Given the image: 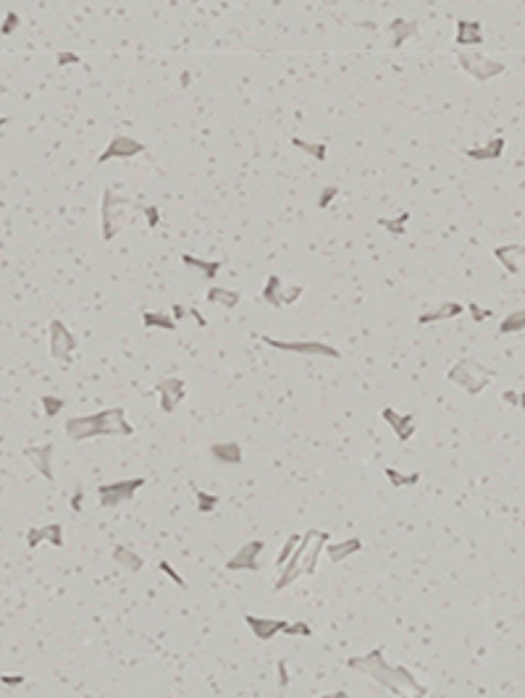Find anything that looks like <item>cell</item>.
<instances>
[{"instance_id":"cell-1","label":"cell","mask_w":525,"mask_h":698,"mask_svg":"<svg viewBox=\"0 0 525 698\" xmlns=\"http://www.w3.org/2000/svg\"><path fill=\"white\" fill-rule=\"evenodd\" d=\"M347 667L355 669V672H362L368 675L371 680L386 688L389 693H394L397 698H425L428 696V685H423L402 664H389L384 659V649H373L362 656H352L347 659Z\"/></svg>"},{"instance_id":"cell-2","label":"cell","mask_w":525,"mask_h":698,"mask_svg":"<svg viewBox=\"0 0 525 698\" xmlns=\"http://www.w3.org/2000/svg\"><path fill=\"white\" fill-rule=\"evenodd\" d=\"M63 431L71 441H87V439H97V436H132L135 428L129 426L124 407H110V410H100L95 415L69 417Z\"/></svg>"},{"instance_id":"cell-3","label":"cell","mask_w":525,"mask_h":698,"mask_svg":"<svg viewBox=\"0 0 525 698\" xmlns=\"http://www.w3.org/2000/svg\"><path fill=\"white\" fill-rule=\"evenodd\" d=\"M326 544H329V531H315V528L313 531H307V533L300 538L297 549L292 551V557L284 562L281 575L273 583V588H276V591H284V588H289V585L297 578H302V575H315L318 559H320V554L326 549Z\"/></svg>"},{"instance_id":"cell-4","label":"cell","mask_w":525,"mask_h":698,"mask_svg":"<svg viewBox=\"0 0 525 698\" xmlns=\"http://www.w3.org/2000/svg\"><path fill=\"white\" fill-rule=\"evenodd\" d=\"M491 378H494V371H489V368H483L478 360H460L457 365H452L450 371H447V381L454 384V386L465 388L467 394H473V397H478L483 388L491 384Z\"/></svg>"},{"instance_id":"cell-5","label":"cell","mask_w":525,"mask_h":698,"mask_svg":"<svg viewBox=\"0 0 525 698\" xmlns=\"http://www.w3.org/2000/svg\"><path fill=\"white\" fill-rule=\"evenodd\" d=\"M132 202L126 197H121L119 192H113L110 187L103 192V208H100V216H103V239L110 242V239L119 234L126 223V208Z\"/></svg>"},{"instance_id":"cell-6","label":"cell","mask_w":525,"mask_h":698,"mask_svg":"<svg viewBox=\"0 0 525 698\" xmlns=\"http://www.w3.org/2000/svg\"><path fill=\"white\" fill-rule=\"evenodd\" d=\"M457 60H460V66L465 69L467 74L473 76V79H478V82H489L494 76L504 74V69H507L502 60L489 58V56H483L478 50H460Z\"/></svg>"},{"instance_id":"cell-7","label":"cell","mask_w":525,"mask_h":698,"mask_svg":"<svg viewBox=\"0 0 525 698\" xmlns=\"http://www.w3.org/2000/svg\"><path fill=\"white\" fill-rule=\"evenodd\" d=\"M145 486V478H129V480H116V483H103L97 486V499L103 509H113L126 502H132L137 491Z\"/></svg>"},{"instance_id":"cell-8","label":"cell","mask_w":525,"mask_h":698,"mask_svg":"<svg viewBox=\"0 0 525 698\" xmlns=\"http://www.w3.org/2000/svg\"><path fill=\"white\" fill-rule=\"evenodd\" d=\"M260 342L273 347V349H281V352H292V355L331 357V360L342 357V352L336 347H331L326 342H281V339H273V336H260Z\"/></svg>"},{"instance_id":"cell-9","label":"cell","mask_w":525,"mask_h":698,"mask_svg":"<svg viewBox=\"0 0 525 698\" xmlns=\"http://www.w3.org/2000/svg\"><path fill=\"white\" fill-rule=\"evenodd\" d=\"M302 292H305V286H300V283L286 286V283L281 281V276H268L260 299H263L266 305H270V307H286V305H294V302L302 297Z\"/></svg>"},{"instance_id":"cell-10","label":"cell","mask_w":525,"mask_h":698,"mask_svg":"<svg viewBox=\"0 0 525 698\" xmlns=\"http://www.w3.org/2000/svg\"><path fill=\"white\" fill-rule=\"evenodd\" d=\"M50 357L53 360H58V362H71V357L76 352V336L69 331V326L63 323V321H53L50 323Z\"/></svg>"},{"instance_id":"cell-11","label":"cell","mask_w":525,"mask_h":698,"mask_svg":"<svg viewBox=\"0 0 525 698\" xmlns=\"http://www.w3.org/2000/svg\"><path fill=\"white\" fill-rule=\"evenodd\" d=\"M139 152H145V145H142L139 139L126 137V134H116V137L108 142V148L100 152L97 165H105L108 161H129V158H135Z\"/></svg>"},{"instance_id":"cell-12","label":"cell","mask_w":525,"mask_h":698,"mask_svg":"<svg viewBox=\"0 0 525 698\" xmlns=\"http://www.w3.org/2000/svg\"><path fill=\"white\" fill-rule=\"evenodd\" d=\"M266 551V544L263 541H247L229 562H226V570L229 572H257L260 570V554Z\"/></svg>"},{"instance_id":"cell-13","label":"cell","mask_w":525,"mask_h":698,"mask_svg":"<svg viewBox=\"0 0 525 698\" xmlns=\"http://www.w3.org/2000/svg\"><path fill=\"white\" fill-rule=\"evenodd\" d=\"M155 397H158V404L163 412H174L179 407L184 397H187V384L181 378H163L158 386H155Z\"/></svg>"},{"instance_id":"cell-14","label":"cell","mask_w":525,"mask_h":698,"mask_svg":"<svg viewBox=\"0 0 525 698\" xmlns=\"http://www.w3.org/2000/svg\"><path fill=\"white\" fill-rule=\"evenodd\" d=\"M53 454H56V446L53 444L27 446V449H24V457L32 460V465L40 470V476L47 478V480H56V473H53Z\"/></svg>"},{"instance_id":"cell-15","label":"cell","mask_w":525,"mask_h":698,"mask_svg":"<svg viewBox=\"0 0 525 698\" xmlns=\"http://www.w3.org/2000/svg\"><path fill=\"white\" fill-rule=\"evenodd\" d=\"M53 544L56 549L63 546V525L60 522H50V525H43V528H32L27 531V546L32 551L37 549L40 544Z\"/></svg>"},{"instance_id":"cell-16","label":"cell","mask_w":525,"mask_h":698,"mask_svg":"<svg viewBox=\"0 0 525 698\" xmlns=\"http://www.w3.org/2000/svg\"><path fill=\"white\" fill-rule=\"evenodd\" d=\"M494 257L504 266L507 273L512 276H520L525 266V247L523 244H504V247H496Z\"/></svg>"},{"instance_id":"cell-17","label":"cell","mask_w":525,"mask_h":698,"mask_svg":"<svg viewBox=\"0 0 525 698\" xmlns=\"http://www.w3.org/2000/svg\"><path fill=\"white\" fill-rule=\"evenodd\" d=\"M381 417L389 423V428L397 433L399 441H410V439L415 436V420H412V415H399L397 410L384 407V410H381Z\"/></svg>"},{"instance_id":"cell-18","label":"cell","mask_w":525,"mask_h":698,"mask_svg":"<svg viewBox=\"0 0 525 698\" xmlns=\"http://www.w3.org/2000/svg\"><path fill=\"white\" fill-rule=\"evenodd\" d=\"M244 623L253 630V636L260 640H270L276 638L284 627V620H270V617H255V614H244Z\"/></svg>"},{"instance_id":"cell-19","label":"cell","mask_w":525,"mask_h":698,"mask_svg":"<svg viewBox=\"0 0 525 698\" xmlns=\"http://www.w3.org/2000/svg\"><path fill=\"white\" fill-rule=\"evenodd\" d=\"M386 32H389L391 37V47H402L410 37L418 34V21H412V19H394V21L386 24Z\"/></svg>"},{"instance_id":"cell-20","label":"cell","mask_w":525,"mask_h":698,"mask_svg":"<svg viewBox=\"0 0 525 698\" xmlns=\"http://www.w3.org/2000/svg\"><path fill=\"white\" fill-rule=\"evenodd\" d=\"M463 310H465V307H463L460 302H441L434 310L423 312L418 318V323L420 326H428V323H439V321H452V318H457Z\"/></svg>"},{"instance_id":"cell-21","label":"cell","mask_w":525,"mask_h":698,"mask_svg":"<svg viewBox=\"0 0 525 698\" xmlns=\"http://www.w3.org/2000/svg\"><path fill=\"white\" fill-rule=\"evenodd\" d=\"M110 557H113V562H116L121 570H126V572H142V567H145V559H142L135 549L124 546V544H119L116 549L110 551Z\"/></svg>"},{"instance_id":"cell-22","label":"cell","mask_w":525,"mask_h":698,"mask_svg":"<svg viewBox=\"0 0 525 698\" xmlns=\"http://www.w3.org/2000/svg\"><path fill=\"white\" fill-rule=\"evenodd\" d=\"M454 43L460 45V47H470V45L483 43V32H480L478 21L460 19V21H457V37H454Z\"/></svg>"},{"instance_id":"cell-23","label":"cell","mask_w":525,"mask_h":698,"mask_svg":"<svg viewBox=\"0 0 525 698\" xmlns=\"http://www.w3.org/2000/svg\"><path fill=\"white\" fill-rule=\"evenodd\" d=\"M323 551H326V557H329L331 562L336 565V562H345L347 557L362 551V541L360 538H347V541H339V544H326Z\"/></svg>"},{"instance_id":"cell-24","label":"cell","mask_w":525,"mask_h":698,"mask_svg":"<svg viewBox=\"0 0 525 698\" xmlns=\"http://www.w3.org/2000/svg\"><path fill=\"white\" fill-rule=\"evenodd\" d=\"M210 454L213 460L224 462V465H242L244 454H242V446L237 441H226V444H213L210 446Z\"/></svg>"},{"instance_id":"cell-25","label":"cell","mask_w":525,"mask_h":698,"mask_svg":"<svg viewBox=\"0 0 525 698\" xmlns=\"http://www.w3.org/2000/svg\"><path fill=\"white\" fill-rule=\"evenodd\" d=\"M502 152H504V139L502 137H496L491 142H486L483 148H470L465 150L467 158H473V161H480V163H486V161H496V158H502Z\"/></svg>"},{"instance_id":"cell-26","label":"cell","mask_w":525,"mask_h":698,"mask_svg":"<svg viewBox=\"0 0 525 698\" xmlns=\"http://www.w3.org/2000/svg\"><path fill=\"white\" fill-rule=\"evenodd\" d=\"M208 302L213 305H221L226 310H234L237 305L242 302V294L240 292H234V289H224V286H213L208 289Z\"/></svg>"},{"instance_id":"cell-27","label":"cell","mask_w":525,"mask_h":698,"mask_svg":"<svg viewBox=\"0 0 525 698\" xmlns=\"http://www.w3.org/2000/svg\"><path fill=\"white\" fill-rule=\"evenodd\" d=\"M181 263H184L187 268L200 270L205 279H215V276H218V270H221V263H218V260H202V257H192V255H184V257H181Z\"/></svg>"},{"instance_id":"cell-28","label":"cell","mask_w":525,"mask_h":698,"mask_svg":"<svg viewBox=\"0 0 525 698\" xmlns=\"http://www.w3.org/2000/svg\"><path fill=\"white\" fill-rule=\"evenodd\" d=\"M384 476H386V480L391 483V489L415 486V483L420 480V473H402V470H397V467H386V470H384Z\"/></svg>"},{"instance_id":"cell-29","label":"cell","mask_w":525,"mask_h":698,"mask_svg":"<svg viewBox=\"0 0 525 698\" xmlns=\"http://www.w3.org/2000/svg\"><path fill=\"white\" fill-rule=\"evenodd\" d=\"M142 323H145V328H163V331H174V328H176V321H174L171 315H165V312H152V310L142 312Z\"/></svg>"},{"instance_id":"cell-30","label":"cell","mask_w":525,"mask_h":698,"mask_svg":"<svg viewBox=\"0 0 525 698\" xmlns=\"http://www.w3.org/2000/svg\"><path fill=\"white\" fill-rule=\"evenodd\" d=\"M292 145L302 152H307L315 161H326V155H329V148L320 145V142H307V139H300V137H292Z\"/></svg>"},{"instance_id":"cell-31","label":"cell","mask_w":525,"mask_h":698,"mask_svg":"<svg viewBox=\"0 0 525 698\" xmlns=\"http://www.w3.org/2000/svg\"><path fill=\"white\" fill-rule=\"evenodd\" d=\"M525 328V312L523 310H515L510 312L504 321H502V326H499V334L502 336H507V334H523Z\"/></svg>"},{"instance_id":"cell-32","label":"cell","mask_w":525,"mask_h":698,"mask_svg":"<svg viewBox=\"0 0 525 698\" xmlns=\"http://www.w3.org/2000/svg\"><path fill=\"white\" fill-rule=\"evenodd\" d=\"M407 221H410V213H402L399 218H378V226H384V229L391 231L394 237H402V234H405Z\"/></svg>"},{"instance_id":"cell-33","label":"cell","mask_w":525,"mask_h":698,"mask_svg":"<svg viewBox=\"0 0 525 698\" xmlns=\"http://www.w3.org/2000/svg\"><path fill=\"white\" fill-rule=\"evenodd\" d=\"M195 493H197V509L205 512V515L221 504V496H215V493H208V491H200V489H197Z\"/></svg>"},{"instance_id":"cell-34","label":"cell","mask_w":525,"mask_h":698,"mask_svg":"<svg viewBox=\"0 0 525 698\" xmlns=\"http://www.w3.org/2000/svg\"><path fill=\"white\" fill-rule=\"evenodd\" d=\"M300 538H302V535H297V533H292V535H289V538H286V544H284V546H281V551H279V557H276V567H279V570H281V567H284V562H286V559H289V557H292V551L297 549V544H300Z\"/></svg>"},{"instance_id":"cell-35","label":"cell","mask_w":525,"mask_h":698,"mask_svg":"<svg viewBox=\"0 0 525 698\" xmlns=\"http://www.w3.org/2000/svg\"><path fill=\"white\" fill-rule=\"evenodd\" d=\"M281 633H284V636H305V638H310V636H313V627L307 623H286L284 627H281Z\"/></svg>"},{"instance_id":"cell-36","label":"cell","mask_w":525,"mask_h":698,"mask_svg":"<svg viewBox=\"0 0 525 698\" xmlns=\"http://www.w3.org/2000/svg\"><path fill=\"white\" fill-rule=\"evenodd\" d=\"M43 407H45V415L47 417H56L66 407V402L60 399V397H50V394H45L43 397Z\"/></svg>"},{"instance_id":"cell-37","label":"cell","mask_w":525,"mask_h":698,"mask_svg":"<svg viewBox=\"0 0 525 698\" xmlns=\"http://www.w3.org/2000/svg\"><path fill=\"white\" fill-rule=\"evenodd\" d=\"M158 567H161V572H165L168 578H171L174 583H176V585H179V588H187V580L181 578L179 572H176V570L171 567V562H165V559H161V562H158Z\"/></svg>"},{"instance_id":"cell-38","label":"cell","mask_w":525,"mask_h":698,"mask_svg":"<svg viewBox=\"0 0 525 698\" xmlns=\"http://www.w3.org/2000/svg\"><path fill=\"white\" fill-rule=\"evenodd\" d=\"M137 208L145 213V218H148V229H155L158 223H161V213L155 205H137Z\"/></svg>"},{"instance_id":"cell-39","label":"cell","mask_w":525,"mask_h":698,"mask_svg":"<svg viewBox=\"0 0 525 698\" xmlns=\"http://www.w3.org/2000/svg\"><path fill=\"white\" fill-rule=\"evenodd\" d=\"M339 194V187H326L323 192H320V197H318V208L320 210H326L334 202V197Z\"/></svg>"},{"instance_id":"cell-40","label":"cell","mask_w":525,"mask_h":698,"mask_svg":"<svg viewBox=\"0 0 525 698\" xmlns=\"http://www.w3.org/2000/svg\"><path fill=\"white\" fill-rule=\"evenodd\" d=\"M16 27H19V14H11L5 16V21H3V27H0V34H11V32H16Z\"/></svg>"},{"instance_id":"cell-41","label":"cell","mask_w":525,"mask_h":698,"mask_svg":"<svg viewBox=\"0 0 525 698\" xmlns=\"http://www.w3.org/2000/svg\"><path fill=\"white\" fill-rule=\"evenodd\" d=\"M502 399L507 402V404H512V407H520V404H523V394H520V391H512V388H507V391L502 394Z\"/></svg>"},{"instance_id":"cell-42","label":"cell","mask_w":525,"mask_h":698,"mask_svg":"<svg viewBox=\"0 0 525 698\" xmlns=\"http://www.w3.org/2000/svg\"><path fill=\"white\" fill-rule=\"evenodd\" d=\"M470 312H473V321H478V323H483V321H486V318H491V315H494V312H491V310H486V307H478V305H476V302H473V305H470Z\"/></svg>"},{"instance_id":"cell-43","label":"cell","mask_w":525,"mask_h":698,"mask_svg":"<svg viewBox=\"0 0 525 698\" xmlns=\"http://www.w3.org/2000/svg\"><path fill=\"white\" fill-rule=\"evenodd\" d=\"M279 688H289V667L284 659L279 662Z\"/></svg>"},{"instance_id":"cell-44","label":"cell","mask_w":525,"mask_h":698,"mask_svg":"<svg viewBox=\"0 0 525 698\" xmlns=\"http://www.w3.org/2000/svg\"><path fill=\"white\" fill-rule=\"evenodd\" d=\"M71 509H74V512H82V509H84V491L82 489L71 496Z\"/></svg>"},{"instance_id":"cell-45","label":"cell","mask_w":525,"mask_h":698,"mask_svg":"<svg viewBox=\"0 0 525 698\" xmlns=\"http://www.w3.org/2000/svg\"><path fill=\"white\" fill-rule=\"evenodd\" d=\"M3 685H24V675H0Z\"/></svg>"},{"instance_id":"cell-46","label":"cell","mask_w":525,"mask_h":698,"mask_svg":"<svg viewBox=\"0 0 525 698\" xmlns=\"http://www.w3.org/2000/svg\"><path fill=\"white\" fill-rule=\"evenodd\" d=\"M56 58H58L60 66H69V63H79V60H82L79 56H76V53H58Z\"/></svg>"},{"instance_id":"cell-47","label":"cell","mask_w":525,"mask_h":698,"mask_svg":"<svg viewBox=\"0 0 525 698\" xmlns=\"http://www.w3.org/2000/svg\"><path fill=\"white\" fill-rule=\"evenodd\" d=\"M187 315H192V318H195V321L200 323V326H208V321H205V318L200 315V310H197V307H189V310H187Z\"/></svg>"},{"instance_id":"cell-48","label":"cell","mask_w":525,"mask_h":698,"mask_svg":"<svg viewBox=\"0 0 525 698\" xmlns=\"http://www.w3.org/2000/svg\"><path fill=\"white\" fill-rule=\"evenodd\" d=\"M171 310H174V315H171V318H174V321H181V318H184V315H187V307H181V305H174V307H171Z\"/></svg>"},{"instance_id":"cell-49","label":"cell","mask_w":525,"mask_h":698,"mask_svg":"<svg viewBox=\"0 0 525 698\" xmlns=\"http://www.w3.org/2000/svg\"><path fill=\"white\" fill-rule=\"evenodd\" d=\"M320 698H349V693H347V690H336V693H326V696H320Z\"/></svg>"},{"instance_id":"cell-50","label":"cell","mask_w":525,"mask_h":698,"mask_svg":"<svg viewBox=\"0 0 525 698\" xmlns=\"http://www.w3.org/2000/svg\"><path fill=\"white\" fill-rule=\"evenodd\" d=\"M3 124H8V119H5V116H0V126H3Z\"/></svg>"}]
</instances>
